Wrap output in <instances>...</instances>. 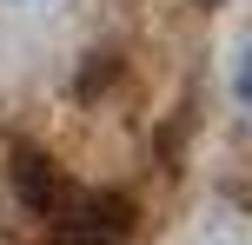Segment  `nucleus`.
<instances>
[{
	"label": "nucleus",
	"mask_w": 252,
	"mask_h": 245,
	"mask_svg": "<svg viewBox=\"0 0 252 245\" xmlns=\"http://www.w3.org/2000/svg\"><path fill=\"white\" fill-rule=\"evenodd\" d=\"M47 225H53V245H126L133 206L120 192H66V206Z\"/></svg>",
	"instance_id": "nucleus-1"
},
{
	"label": "nucleus",
	"mask_w": 252,
	"mask_h": 245,
	"mask_svg": "<svg viewBox=\"0 0 252 245\" xmlns=\"http://www.w3.org/2000/svg\"><path fill=\"white\" fill-rule=\"evenodd\" d=\"M13 186H20V199L40 212V219H53V212L66 206V192H73V186L53 172V159H47V153H27V146L13 153Z\"/></svg>",
	"instance_id": "nucleus-2"
},
{
	"label": "nucleus",
	"mask_w": 252,
	"mask_h": 245,
	"mask_svg": "<svg viewBox=\"0 0 252 245\" xmlns=\"http://www.w3.org/2000/svg\"><path fill=\"white\" fill-rule=\"evenodd\" d=\"M239 93L252 100V53H246V66H239Z\"/></svg>",
	"instance_id": "nucleus-3"
}]
</instances>
